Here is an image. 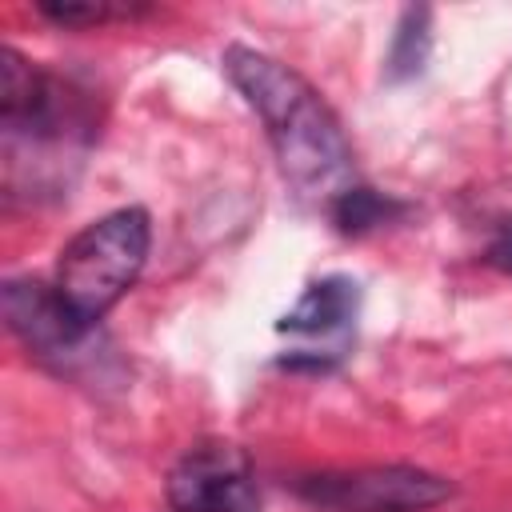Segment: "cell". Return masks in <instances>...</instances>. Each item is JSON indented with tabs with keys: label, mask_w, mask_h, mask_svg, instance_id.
I'll return each mask as SVG.
<instances>
[{
	"label": "cell",
	"mask_w": 512,
	"mask_h": 512,
	"mask_svg": "<svg viewBox=\"0 0 512 512\" xmlns=\"http://www.w3.org/2000/svg\"><path fill=\"white\" fill-rule=\"evenodd\" d=\"M224 72L264 120V132L292 192L308 204H324L328 212V204L356 184L352 144L336 112L300 72L268 52L232 44L224 52Z\"/></svg>",
	"instance_id": "1"
},
{
	"label": "cell",
	"mask_w": 512,
	"mask_h": 512,
	"mask_svg": "<svg viewBox=\"0 0 512 512\" xmlns=\"http://www.w3.org/2000/svg\"><path fill=\"white\" fill-rule=\"evenodd\" d=\"M152 248V220L144 208H116L84 224L56 260V296L80 324H100L104 312L136 284Z\"/></svg>",
	"instance_id": "2"
},
{
	"label": "cell",
	"mask_w": 512,
	"mask_h": 512,
	"mask_svg": "<svg viewBox=\"0 0 512 512\" xmlns=\"http://www.w3.org/2000/svg\"><path fill=\"white\" fill-rule=\"evenodd\" d=\"M0 120L8 140L68 144L92 136V96L36 68L16 48L0 52Z\"/></svg>",
	"instance_id": "3"
},
{
	"label": "cell",
	"mask_w": 512,
	"mask_h": 512,
	"mask_svg": "<svg viewBox=\"0 0 512 512\" xmlns=\"http://www.w3.org/2000/svg\"><path fill=\"white\" fill-rule=\"evenodd\" d=\"M4 320L8 332L28 348L32 360L56 376H80L96 368V328L80 324L52 284L44 280H8L4 284Z\"/></svg>",
	"instance_id": "4"
},
{
	"label": "cell",
	"mask_w": 512,
	"mask_h": 512,
	"mask_svg": "<svg viewBox=\"0 0 512 512\" xmlns=\"http://www.w3.org/2000/svg\"><path fill=\"white\" fill-rule=\"evenodd\" d=\"M296 496L316 512H424L452 496V484L436 472L388 464L356 472H320L296 484Z\"/></svg>",
	"instance_id": "5"
},
{
	"label": "cell",
	"mask_w": 512,
	"mask_h": 512,
	"mask_svg": "<svg viewBox=\"0 0 512 512\" xmlns=\"http://www.w3.org/2000/svg\"><path fill=\"white\" fill-rule=\"evenodd\" d=\"M168 504L176 512H260L248 452L224 440L188 448L168 472Z\"/></svg>",
	"instance_id": "6"
},
{
	"label": "cell",
	"mask_w": 512,
	"mask_h": 512,
	"mask_svg": "<svg viewBox=\"0 0 512 512\" xmlns=\"http://www.w3.org/2000/svg\"><path fill=\"white\" fill-rule=\"evenodd\" d=\"M356 304H360V292L348 276H324L300 292V300L280 316L276 328L292 336H332L352 324Z\"/></svg>",
	"instance_id": "7"
},
{
	"label": "cell",
	"mask_w": 512,
	"mask_h": 512,
	"mask_svg": "<svg viewBox=\"0 0 512 512\" xmlns=\"http://www.w3.org/2000/svg\"><path fill=\"white\" fill-rule=\"evenodd\" d=\"M408 212L404 200L388 196V192H376L368 184H352L348 192H340L332 204H328V216L332 224L344 232V236H364V232H376L392 220H400Z\"/></svg>",
	"instance_id": "8"
},
{
	"label": "cell",
	"mask_w": 512,
	"mask_h": 512,
	"mask_svg": "<svg viewBox=\"0 0 512 512\" xmlns=\"http://www.w3.org/2000/svg\"><path fill=\"white\" fill-rule=\"evenodd\" d=\"M36 12L60 28H104L120 20L148 16V4H128V0H40Z\"/></svg>",
	"instance_id": "9"
},
{
	"label": "cell",
	"mask_w": 512,
	"mask_h": 512,
	"mask_svg": "<svg viewBox=\"0 0 512 512\" xmlns=\"http://www.w3.org/2000/svg\"><path fill=\"white\" fill-rule=\"evenodd\" d=\"M424 56H428V8H408L400 16V28L388 52V76L400 80V76L420 72Z\"/></svg>",
	"instance_id": "10"
},
{
	"label": "cell",
	"mask_w": 512,
	"mask_h": 512,
	"mask_svg": "<svg viewBox=\"0 0 512 512\" xmlns=\"http://www.w3.org/2000/svg\"><path fill=\"white\" fill-rule=\"evenodd\" d=\"M484 260H488L496 272L512 276V220H500V224H496V232H492V240H488V248H484Z\"/></svg>",
	"instance_id": "11"
}]
</instances>
